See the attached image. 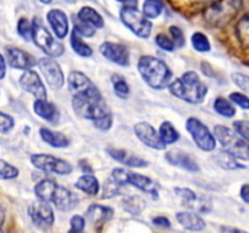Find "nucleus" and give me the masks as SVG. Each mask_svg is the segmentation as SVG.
I'll list each match as a JSON object with an SVG mask.
<instances>
[{"label": "nucleus", "mask_w": 249, "mask_h": 233, "mask_svg": "<svg viewBox=\"0 0 249 233\" xmlns=\"http://www.w3.org/2000/svg\"><path fill=\"white\" fill-rule=\"evenodd\" d=\"M39 133H40L41 140L53 148H66L71 143L70 138L60 131H53L49 128H41L39 130Z\"/></svg>", "instance_id": "nucleus-25"}, {"label": "nucleus", "mask_w": 249, "mask_h": 233, "mask_svg": "<svg viewBox=\"0 0 249 233\" xmlns=\"http://www.w3.org/2000/svg\"><path fill=\"white\" fill-rule=\"evenodd\" d=\"M112 85H113V91L119 99H126L130 94V86H129L128 82L125 78L121 74H113L112 75Z\"/></svg>", "instance_id": "nucleus-31"}, {"label": "nucleus", "mask_w": 249, "mask_h": 233, "mask_svg": "<svg viewBox=\"0 0 249 233\" xmlns=\"http://www.w3.org/2000/svg\"><path fill=\"white\" fill-rule=\"evenodd\" d=\"M214 109L218 114L225 118H232L236 116V108L233 107L232 102L225 97H216L213 104Z\"/></svg>", "instance_id": "nucleus-30"}, {"label": "nucleus", "mask_w": 249, "mask_h": 233, "mask_svg": "<svg viewBox=\"0 0 249 233\" xmlns=\"http://www.w3.org/2000/svg\"><path fill=\"white\" fill-rule=\"evenodd\" d=\"M169 29L174 45L177 48H182L185 45V36L184 33H182V29H180L178 26H172Z\"/></svg>", "instance_id": "nucleus-47"}, {"label": "nucleus", "mask_w": 249, "mask_h": 233, "mask_svg": "<svg viewBox=\"0 0 249 233\" xmlns=\"http://www.w3.org/2000/svg\"><path fill=\"white\" fill-rule=\"evenodd\" d=\"M145 206H146V201L143 200L141 197H138V196L126 197V198L123 200V208L125 209L126 211H129V213L134 214V215L140 214L141 211L145 209Z\"/></svg>", "instance_id": "nucleus-35"}, {"label": "nucleus", "mask_w": 249, "mask_h": 233, "mask_svg": "<svg viewBox=\"0 0 249 233\" xmlns=\"http://www.w3.org/2000/svg\"><path fill=\"white\" fill-rule=\"evenodd\" d=\"M240 5L241 0H218L209 7L206 17L212 23L224 24L237 14Z\"/></svg>", "instance_id": "nucleus-8"}, {"label": "nucleus", "mask_w": 249, "mask_h": 233, "mask_svg": "<svg viewBox=\"0 0 249 233\" xmlns=\"http://www.w3.org/2000/svg\"><path fill=\"white\" fill-rule=\"evenodd\" d=\"M6 58L10 67L15 68V69L29 70L36 65V61L34 60L31 53L26 52L18 48L6 49Z\"/></svg>", "instance_id": "nucleus-16"}, {"label": "nucleus", "mask_w": 249, "mask_h": 233, "mask_svg": "<svg viewBox=\"0 0 249 233\" xmlns=\"http://www.w3.org/2000/svg\"><path fill=\"white\" fill-rule=\"evenodd\" d=\"M169 91L178 99L196 104L204 101L208 89L196 72L187 70L181 78L172 80L169 84Z\"/></svg>", "instance_id": "nucleus-2"}, {"label": "nucleus", "mask_w": 249, "mask_h": 233, "mask_svg": "<svg viewBox=\"0 0 249 233\" xmlns=\"http://www.w3.org/2000/svg\"><path fill=\"white\" fill-rule=\"evenodd\" d=\"M233 130L249 143V120H237L233 123Z\"/></svg>", "instance_id": "nucleus-46"}, {"label": "nucleus", "mask_w": 249, "mask_h": 233, "mask_svg": "<svg viewBox=\"0 0 249 233\" xmlns=\"http://www.w3.org/2000/svg\"><path fill=\"white\" fill-rule=\"evenodd\" d=\"M71 45H72L73 51L82 57H90L92 55L91 48L87 43H84L80 39V35H78L74 31L71 34Z\"/></svg>", "instance_id": "nucleus-33"}, {"label": "nucleus", "mask_w": 249, "mask_h": 233, "mask_svg": "<svg viewBox=\"0 0 249 233\" xmlns=\"http://www.w3.org/2000/svg\"><path fill=\"white\" fill-rule=\"evenodd\" d=\"M38 67L43 73L49 86L55 90H60L65 85V74L61 69L60 65L53 58L44 57L38 61Z\"/></svg>", "instance_id": "nucleus-10"}, {"label": "nucleus", "mask_w": 249, "mask_h": 233, "mask_svg": "<svg viewBox=\"0 0 249 233\" xmlns=\"http://www.w3.org/2000/svg\"><path fill=\"white\" fill-rule=\"evenodd\" d=\"M214 160L216 162V164L219 166H221L223 169L226 170H237V169H243V165H241L238 163L237 158L233 157L232 154H230L229 152H226L225 150H219L214 155Z\"/></svg>", "instance_id": "nucleus-28"}, {"label": "nucleus", "mask_w": 249, "mask_h": 233, "mask_svg": "<svg viewBox=\"0 0 249 233\" xmlns=\"http://www.w3.org/2000/svg\"><path fill=\"white\" fill-rule=\"evenodd\" d=\"M231 79L232 82L240 87L243 91L248 92L249 94V77L248 75L243 74V73H232L231 74Z\"/></svg>", "instance_id": "nucleus-43"}, {"label": "nucleus", "mask_w": 249, "mask_h": 233, "mask_svg": "<svg viewBox=\"0 0 249 233\" xmlns=\"http://www.w3.org/2000/svg\"><path fill=\"white\" fill-rule=\"evenodd\" d=\"M78 19L83 23H87L94 28H102L105 26L104 18L95 9L90 6H84L78 12Z\"/></svg>", "instance_id": "nucleus-26"}, {"label": "nucleus", "mask_w": 249, "mask_h": 233, "mask_svg": "<svg viewBox=\"0 0 249 233\" xmlns=\"http://www.w3.org/2000/svg\"><path fill=\"white\" fill-rule=\"evenodd\" d=\"M73 31H74L78 35L88 36V38H89V36L94 35L96 29H95L94 27L89 26V24L83 23V22H80L79 19H78L77 23H74V29H73Z\"/></svg>", "instance_id": "nucleus-44"}, {"label": "nucleus", "mask_w": 249, "mask_h": 233, "mask_svg": "<svg viewBox=\"0 0 249 233\" xmlns=\"http://www.w3.org/2000/svg\"><path fill=\"white\" fill-rule=\"evenodd\" d=\"M126 184H131L135 188L151 194L155 198H158V184L151 177L138 172H129L126 175Z\"/></svg>", "instance_id": "nucleus-20"}, {"label": "nucleus", "mask_w": 249, "mask_h": 233, "mask_svg": "<svg viewBox=\"0 0 249 233\" xmlns=\"http://www.w3.org/2000/svg\"><path fill=\"white\" fill-rule=\"evenodd\" d=\"M121 18L122 22L139 38L147 39L151 35L152 23L136 7L124 6L121 10Z\"/></svg>", "instance_id": "nucleus-6"}, {"label": "nucleus", "mask_w": 249, "mask_h": 233, "mask_svg": "<svg viewBox=\"0 0 249 233\" xmlns=\"http://www.w3.org/2000/svg\"><path fill=\"white\" fill-rule=\"evenodd\" d=\"M40 2H43V4H51L53 2V0H40Z\"/></svg>", "instance_id": "nucleus-54"}, {"label": "nucleus", "mask_w": 249, "mask_h": 233, "mask_svg": "<svg viewBox=\"0 0 249 233\" xmlns=\"http://www.w3.org/2000/svg\"><path fill=\"white\" fill-rule=\"evenodd\" d=\"M15 120L10 114L0 112V133H7L14 129Z\"/></svg>", "instance_id": "nucleus-40"}, {"label": "nucleus", "mask_w": 249, "mask_h": 233, "mask_svg": "<svg viewBox=\"0 0 249 233\" xmlns=\"http://www.w3.org/2000/svg\"><path fill=\"white\" fill-rule=\"evenodd\" d=\"M71 228L68 233H83L85 227V218L80 215L72 216L70 221Z\"/></svg>", "instance_id": "nucleus-45"}, {"label": "nucleus", "mask_w": 249, "mask_h": 233, "mask_svg": "<svg viewBox=\"0 0 249 233\" xmlns=\"http://www.w3.org/2000/svg\"><path fill=\"white\" fill-rule=\"evenodd\" d=\"M174 191L177 196L184 200L187 208L196 209L199 213H208L211 210V203L206 198H201V197L197 196L196 192H194L192 189L175 187Z\"/></svg>", "instance_id": "nucleus-17"}, {"label": "nucleus", "mask_w": 249, "mask_h": 233, "mask_svg": "<svg viewBox=\"0 0 249 233\" xmlns=\"http://www.w3.org/2000/svg\"><path fill=\"white\" fill-rule=\"evenodd\" d=\"M6 74V62H5L4 56L0 53V80L4 79Z\"/></svg>", "instance_id": "nucleus-51"}, {"label": "nucleus", "mask_w": 249, "mask_h": 233, "mask_svg": "<svg viewBox=\"0 0 249 233\" xmlns=\"http://www.w3.org/2000/svg\"><path fill=\"white\" fill-rule=\"evenodd\" d=\"M152 222L155 223L156 226L162 228H169L170 226H172L170 225V221L168 220L165 216H156V217L152 220Z\"/></svg>", "instance_id": "nucleus-48"}, {"label": "nucleus", "mask_w": 249, "mask_h": 233, "mask_svg": "<svg viewBox=\"0 0 249 233\" xmlns=\"http://www.w3.org/2000/svg\"><path fill=\"white\" fill-rule=\"evenodd\" d=\"M67 83L73 95L72 106L75 114L91 120L99 130H109L113 124V116L96 85L84 73L78 70L70 73Z\"/></svg>", "instance_id": "nucleus-1"}, {"label": "nucleus", "mask_w": 249, "mask_h": 233, "mask_svg": "<svg viewBox=\"0 0 249 233\" xmlns=\"http://www.w3.org/2000/svg\"><path fill=\"white\" fill-rule=\"evenodd\" d=\"M107 153L112 159L121 164L126 165L130 167H143L147 166L148 163L145 159L140 158L139 155L129 152L126 150H119V148H107Z\"/></svg>", "instance_id": "nucleus-22"}, {"label": "nucleus", "mask_w": 249, "mask_h": 233, "mask_svg": "<svg viewBox=\"0 0 249 233\" xmlns=\"http://www.w3.org/2000/svg\"><path fill=\"white\" fill-rule=\"evenodd\" d=\"M17 33L26 41H31L33 38V27H32L31 22L27 18L19 19L17 23Z\"/></svg>", "instance_id": "nucleus-39"}, {"label": "nucleus", "mask_w": 249, "mask_h": 233, "mask_svg": "<svg viewBox=\"0 0 249 233\" xmlns=\"http://www.w3.org/2000/svg\"><path fill=\"white\" fill-rule=\"evenodd\" d=\"M49 24L58 39H63L68 34V18L67 15L60 9H53L46 15Z\"/></svg>", "instance_id": "nucleus-21"}, {"label": "nucleus", "mask_w": 249, "mask_h": 233, "mask_svg": "<svg viewBox=\"0 0 249 233\" xmlns=\"http://www.w3.org/2000/svg\"><path fill=\"white\" fill-rule=\"evenodd\" d=\"M142 15L146 18H157L163 12V4L160 0H145L142 5Z\"/></svg>", "instance_id": "nucleus-34"}, {"label": "nucleus", "mask_w": 249, "mask_h": 233, "mask_svg": "<svg viewBox=\"0 0 249 233\" xmlns=\"http://www.w3.org/2000/svg\"><path fill=\"white\" fill-rule=\"evenodd\" d=\"M186 130L191 135L192 140L204 152H212L216 147V140L208 126L202 123L196 116H191L186 120Z\"/></svg>", "instance_id": "nucleus-7"}, {"label": "nucleus", "mask_w": 249, "mask_h": 233, "mask_svg": "<svg viewBox=\"0 0 249 233\" xmlns=\"http://www.w3.org/2000/svg\"><path fill=\"white\" fill-rule=\"evenodd\" d=\"M229 100L242 109H249V97L242 92H231Z\"/></svg>", "instance_id": "nucleus-41"}, {"label": "nucleus", "mask_w": 249, "mask_h": 233, "mask_svg": "<svg viewBox=\"0 0 249 233\" xmlns=\"http://www.w3.org/2000/svg\"><path fill=\"white\" fill-rule=\"evenodd\" d=\"M19 174V170L10 163L0 159V180L16 179Z\"/></svg>", "instance_id": "nucleus-37"}, {"label": "nucleus", "mask_w": 249, "mask_h": 233, "mask_svg": "<svg viewBox=\"0 0 249 233\" xmlns=\"http://www.w3.org/2000/svg\"><path fill=\"white\" fill-rule=\"evenodd\" d=\"M138 69L146 84L152 89H164L173 80V72L167 63L155 56H142L139 60Z\"/></svg>", "instance_id": "nucleus-3"}, {"label": "nucleus", "mask_w": 249, "mask_h": 233, "mask_svg": "<svg viewBox=\"0 0 249 233\" xmlns=\"http://www.w3.org/2000/svg\"><path fill=\"white\" fill-rule=\"evenodd\" d=\"M78 201H79V199L73 192H71L66 187L60 186L58 183L56 184L53 196L50 198V203H53L58 210L62 211L72 210L73 208L78 205Z\"/></svg>", "instance_id": "nucleus-15"}, {"label": "nucleus", "mask_w": 249, "mask_h": 233, "mask_svg": "<svg viewBox=\"0 0 249 233\" xmlns=\"http://www.w3.org/2000/svg\"><path fill=\"white\" fill-rule=\"evenodd\" d=\"M236 35L243 48L249 49V14L243 16L236 26Z\"/></svg>", "instance_id": "nucleus-32"}, {"label": "nucleus", "mask_w": 249, "mask_h": 233, "mask_svg": "<svg viewBox=\"0 0 249 233\" xmlns=\"http://www.w3.org/2000/svg\"><path fill=\"white\" fill-rule=\"evenodd\" d=\"M165 159L168 160L169 164L174 165V166L181 167V169L187 170V171L190 172L199 171V166L198 164H197L196 160L192 157H190V154H187L184 150H169V152H167V154H165Z\"/></svg>", "instance_id": "nucleus-19"}, {"label": "nucleus", "mask_w": 249, "mask_h": 233, "mask_svg": "<svg viewBox=\"0 0 249 233\" xmlns=\"http://www.w3.org/2000/svg\"><path fill=\"white\" fill-rule=\"evenodd\" d=\"M113 210L108 206L99 205V204H92L88 208L85 213V221L91 223L92 227L100 228L108 222L113 217Z\"/></svg>", "instance_id": "nucleus-18"}, {"label": "nucleus", "mask_w": 249, "mask_h": 233, "mask_svg": "<svg viewBox=\"0 0 249 233\" xmlns=\"http://www.w3.org/2000/svg\"><path fill=\"white\" fill-rule=\"evenodd\" d=\"M4 221H5V211L4 209H2L1 204H0V228H1L2 225H4Z\"/></svg>", "instance_id": "nucleus-53"}, {"label": "nucleus", "mask_w": 249, "mask_h": 233, "mask_svg": "<svg viewBox=\"0 0 249 233\" xmlns=\"http://www.w3.org/2000/svg\"><path fill=\"white\" fill-rule=\"evenodd\" d=\"M177 220L185 230L192 231V232H201L206 228V222L203 218L191 211L177 213Z\"/></svg>", "instance_id": "nucleus-23"}, {"label": "nucleus", "mask_w": 249, "mask_h": 233, "mask_svg": "<svg viewBox=\"0 0 249 233\" xmlns=\"http://www.w3.org/2000/svg\"><path fill=\"white\" fill-rule=\"evenodd\" d=\"M31 162L36 169L50 174L70 175L73 170L72 165L67 160L56 158L51 154H33L31 157Z\"/></svg>", "instance_id": "nucleus-9"}, {"label": "nucleus", "mask_w": 249, "mask_h": 233, "mask_svg": "<svg viewBox=\"0 0 249 233\" xmlns=\"http://www.w3.org/2000/svg\"><path fill=\"white\" fill-rule=\"evenodd\" d=\"M240 196L245 203L249 204V183L243 184L240 189Z\"/></svg>", "instance_id": "nucleus-49"}, {"label": "nucleus", "mask_w": 249, "mask_h": 233, "mask_svg": "<svg viewBox=\"0 0 249 233\" xmlns=\"http://www.w3.org/2000/svg\"><path fill=\"white\" fill-rule=\"evenodd\" d=\"M100 52L111 62L122 67H128L130 63V56L129 50L124 45L118 43H112V41H105L100 46Z\"/></svg>", "instance_id": "nucleus-12"}, {"label": "nucleus", "mask_w": 249, "mask_h": 233, "mask_svg": "<svg viewBox=\"0 0 249 233\" xmlns=\"http://www.w3.org/2000/svg\"><path fill=\"white\" fill-rule=\"evenodd\" d=\"M118 2H122L124 4V6H128V7H136L138 5V0H117Z\"/></svg>", "instance_id": "nucleus-52"}, {"label": "nucleus", "mask_w": 249, "mask_h": 233, "mask_svg": "<svg viewBox=\"0 0 249 233\" xmlns=\"http://www.w3.org/2000/svg\"><path fill=\"white\" fill-rule=\"evenodd\" d=\"M191 44L195 50L198 51V52H208L212 48L208 36L202 32H196V33L192 34Z\"/></svg>", "instance_id": "nucleus-36"}, {"label": "nucleus", "mask_w": 249, "mask_h": 233, "mask_svg": "<svg viewBox=\"0 0 249 233\" xmlns=\"http://www.w3.org/2000/svg\"><path fill=\"white\" fill-rule=\"evenodd\" d=\"M220 232L221 233H248L246 231L240 230V228H236V227H230V226H223L220 228Z\"/></svg>", "instance_id": "nucleus-50"}, {"label": "nucleus", "mask_w": 249, "mask_h": 233, "mask_svg": "<svg viewBox=\"0 0 249 233\" xmlns=\"http://www.w3.org/2000/svg\"><path fill=\"white\" fill-rule=\"evenodd\" d=\"M247 1H248V4H249V0H247Z\"/></svg>", "instance_id": "nucleus-55"}, {"label": "nucleus", "mask_w": 249, "mask_h": 233, "mask_svg": "<svg viewBox=\"0 0 249 233\" xmlns=\"http://www.w3.org/2000/svg\"><path fill=\"white\" fill-rule=\"evenodd\" d=\"M134 133H135L136 137L141 141L142 143H145L147 147L153 148V150H162L165 148L164 143L160 141V135H158L157 131L155 130L151 124L146 123V121H141L138 123L134 126Z\"/></svg>", "instance_id": "nucleus-14"}, {"label": "nucleus", "mask_w": 249, "mask_h": 233, "mask_svg": "<svg viewBox=\"0 0 249 233\" xmlns=\"http://www.w3.org/2000/svg\"><path fill=\"white\" fill-rule=\"evenodd\" d=\"M32 27H33V38L32 39L39 49H41L46 55L53 58L63 55V52H65L63 45L51 35L50 32L43 26L39 18H34Z\"/></svg>", "instance_id": "nucleus-5"}, {"label": "nucleus", "mask_w": 249, "mask_h": 233, "mask_svg": "<svg viewBox=\"0 0 249 233\" xmlns=\"http://www.w3.org/2000/svg\"><path fill=\"white\" fill-rule=\"evenodd\" d=\"M19 85L24 91L33 95L36 100H46L48 92H46L45 85L43 80L39 78L38 73L34 70H24V73L19 78Z\"/></svg>", "instance_id": "nucleus-13"}, {"label": "nucleus", "mask_w": 249, "mask_h": 233, "mask_svg": "<svg viewBox=\"0 0 249 233\" xmlns=\"http://www.w3.org/2000/svg\"><path fill=\"white\" fill-rule=\"evenodd\" d=\"M121 184L117 183L113 179H108L104 183V187H102V198L108 199L112 198V197L117 196V194L121 193Z\"/></svg>", "instance_id": "nucleus-38"}, {"label": "nucleus", "mask_w": 249, "mask_h": 233, "mask_svg": "<svg viewBox=\"0 0 249 233\" xmlns=\"http://www.w3.org/2000/svg\"><path fill=\"white\" fill-rule=\"evenodd\" d=\"M158 135H160V141L164 145H172V143H175L180 138L179 133H178V130L170 121H163L160 124Z\"/></svg>", "instance_id": "nucleus-29"}, {"label": "nucleus", "mask_w": 249, "mask_h": 233, "mask_svg": "<svg viewBox=\"0 0 249 233\" xmlns=\"http://www.w3.org/2000/svg\"><path fill=\"white\" fill-rule=\"evenodd\" d=\"M28 214L34 225L43 230L53 227L55 222V214H53V208L50 204L45 201L38 200L32 203L28 208Z\"/></svg>", "instance_id": "nucleus-11"}, {"label": "nucleus", "mask_w": 249, "mask_h": 233, "mask_svg": "<svg viewBox=\"0 0 249 233\" xmlns=\"http://www.w3.org/2000/svg\"><path fill=\"white\" fill-rule=\"evenodd\" d=\"M214 137L223 145L224 150L237 159L249 160V143L235 130L225 125L214 128Z\"/></svg>", "instance_id": "nucleus-4"}, {"label": "nucleus", "mask_w": 249, "mask_h": 233, "mask_svg": "<svg viewBox=\"0 0 249 233\" xmlns=\"http://www.w3.org/2000/svg\"><path fill=\"white\" fill-rule=\"evenodd\" d=\"M156 44H157L162 50L168 51V52H172V51L175 50V45L174 43H173V40L169 36L165 35V34H157V35H156Z\"/></svg>", "instance_id": "nucleus-42"}, {"label": "nucleus", "mask_w": 249, "mask_h": 233, "mask_svg": "<svg viewBox=\"0 0 249 233\" xmlns=\"http://www.w3.org/2000/svg\"><path fill=\"white\" fill-rule=\"evenodd\" d=\"M33 109L36 116L50 123H56L60 116V112L55 104L46 100H36L33 103Z\"/></svg>", "instance_id": "nucleus-24"}, {"label": "nucleus", "mask_w": 249, "mask_h": 233, "mask_svg": "<svg viewBox=\"0 0 249 233\" xmlns=\"http://www.w3.org/2000/svg\"><path fill=\"white\" fill-rule=\"evenodd\" d=\"M75 187L88 196H96L100 191V182L94 175H82L75 182Z\"/></svg>", "instance_id": "nucleus-27"}]
</instances>
